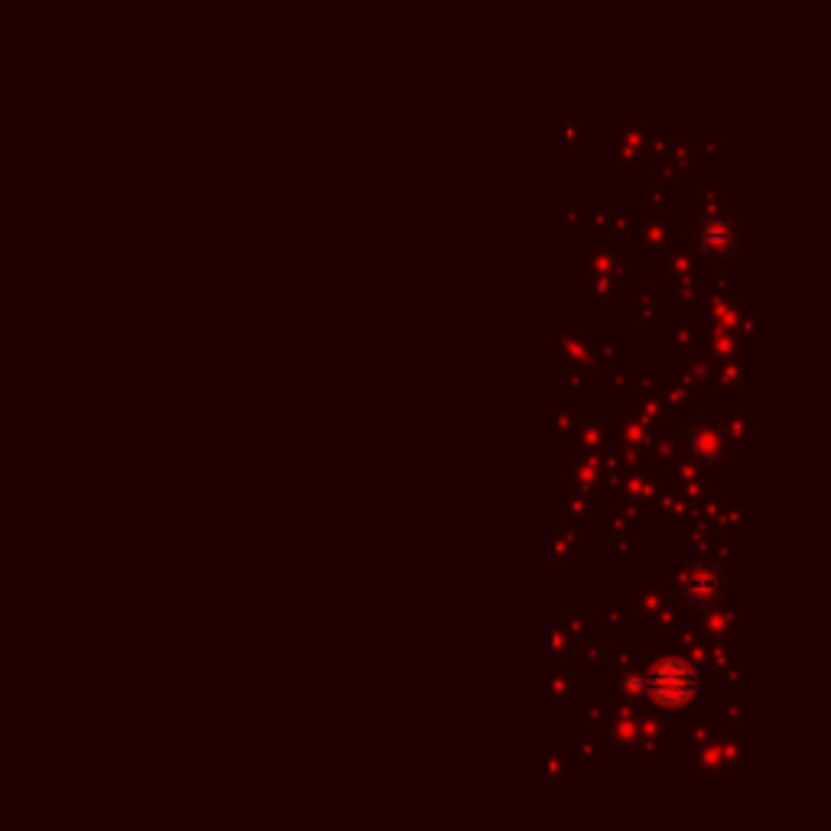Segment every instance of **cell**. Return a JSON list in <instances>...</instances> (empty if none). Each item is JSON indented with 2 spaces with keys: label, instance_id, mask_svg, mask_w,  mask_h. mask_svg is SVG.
Wrapping results in <instances>:
<instances>
[{
  "label": "cell",
  "instance_id": "6da1fadb",
  "mask_svg": "<svg viewBox=\"0 0 831 831\" xmlns=\"http://www.w3.org/2000/svg\"><path fill=\"white\" fill-rule=\"evenodd\" d=\"M649 689L662 705H682L695 692V672L679 659H662L649 676Z\"/></svg>",
  "mask_w": 831,
  "mask_h": 831
}]
</instances>
